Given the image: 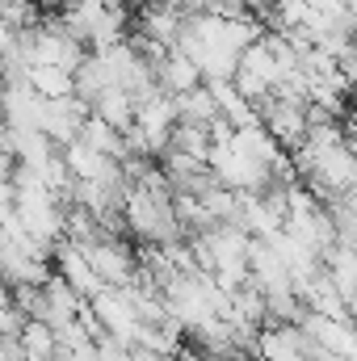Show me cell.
Here are the masks:
<instances>
[{"label":"cell","mask_w":357,"mask_h":361,"mask_svg":"<svg viewBox=\"0 0 357 361\" xmlns=\"http://www.w3.org/2000/svg\"><path fill=\"white\" fill-rule=\"evenodd\" d=\"M89 311L97 315V324L105 328V336H114L118 345H126V349H135V336H139V315H135V307H131V298L122 294V286H105V290H97L89 298Z\"/></svg>","instance_id":"6da1fadb"},{"label":"cell","mask_w":357,"mask_h":361,"mask_svg":"<svg viewBox=\"0 0 357 361\" xmlns=\"http://www.w3.org/2000/svg\"><path fill=\"white\" fill-rule=\"evenodd\" d=\"M89 261V269L105 281V286H126L135 277V252L118 240V235H97L89 244H76Z\"/></svg>","instance_id":"7a4b0ae2"},{"label":"cell","mask_w":357,"mask_h":361,"mask_svg":"<svg viewBox=\"0 0 357 361\" xmlns=\"http://www.w3.org/2000/svg\"><path fill=\"white\" fill-rule=\"evenodd\" d=\"M261 361H307V336L298 324H277V328H257L253 341Z\"/></svg>","instance_id":"3957f363"},{"label":"cell","mask_w":357,"mask_h":361,"mask_svg":"<svg viewBox=\"0 0 357 361\" xmlns=\"http://www.w3.org/2000/svg\"><path fill=\"white\" fill-rule=\"evenodd\" d=\"M152 72H156V89L169 92V97L189 92L193 85H202V72H198V63H193V59H185V55H177V51H164V59H160Z\"/></svg>","instance_id":"277c9868"},{"label":"cell","mask_w":357,"mask_h":361,"mask_svg":"<svg viewBox=\"0 0 357 361\" xmlns=\"http://www.w3.org/2000/svg\"><path fill=\"white\" fill-rule=\"evenodd\" d=\"M89 114H97L101 122H109L114 130H131V122H135V97L126 89H118V85H105L89 101Z\"/></svg>","instance_id":"5b68a950"},{"label":"cell","mask_w":357,"mask_h":361,"mask_svg":"<svg viewBox=\"0 0 357 361\" xmlns=\"http://www.w3.org/2000/svg\"><path fill=\"white\" fill-rule=\"evenodd\" d=\"M181 17H185V8H177V4H143L139 30L147 38H156L160 47H173V38H177V30H181Z\"/></svg>","instance_id":"8992f818"},{"label":"cell","mask_w":357,"mask_h":361,"mask_svg":"<svg viewBox=\"0 0 357 361\" xmlns=\"http://www.w3.org/2000/svg\"><path fill=\"white\" fill-rule=\"evenodd\" d=\"M17 345H21V361H51L59 353L55 328L42 324V319H25L21 332H17Z\"/></svg>","instance_id":"52a82bcc"},{"label":"cell","mask_w":357,"mask_h":361,"mask_svg":"<svg viewBox=\"0 0 357 361\" xmlns=\"http://www.w3.org/2000/svg\"><path fill=\"white\" fill-rule=\"evenodd\" d=\"M80 139L97 147L101 156H109V160H122L126 156V139H122V130H114L109 122H101L97 114H89L85 122H80Z\"/></svg>","instance_id":"ba28073f"},{"label":"cell","mask_w":357,"mask_h":361,"mask_svg":"<svg viewBox=\"0 0 357 361\" xmlns=\"http://www.w3.org/2000/svg\"><path fill=\"white\" fill-rule=\"evenodd\" d=\"M25 85L38 92V97H68L72 92V72L51 68V63H30L25 68Z\"/></svg>","instance_id":"9c48e42d"},{"label":"cell","mask_w":357,"mask_h":361,"mask_svg":"<svg viewBox=\"0 0 357 361\" xmlns=\"http://www.w3.org/2000/svg\"><path fill=\"white\" fill-rule=\"evenodd\" d=\"M21 324H25V315L13 302H0V341H13L21 332Z\"/></svg>","instance_id":"30bf717a"},{"label":"cell","mask_w":357,"mask_h":361,"mask_svg":"<svg viewBox=\"0 0 357 361\" xmlns=\"http://www.w3.org/2000/svg\"><path fill=\"white\" fill-rule=\"evenodd\" d=\"M13 210V180H0V214Z\"/></svg>","instance_id":"8fae6325"}]
</instances>
